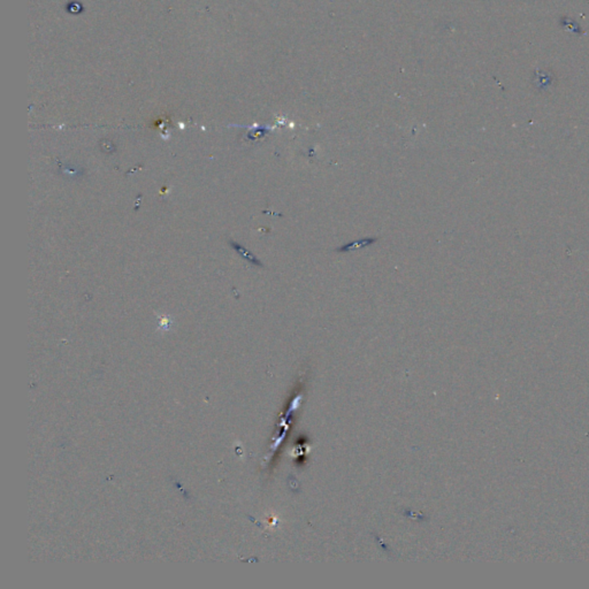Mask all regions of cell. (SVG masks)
<instances>
[{
    "label": "cell",
    "instance_id": "1",
    "mask_svg": "<svg viewBox=\"0 0 589 589\" xmlns=\"http://www.w3.org/2000/svg\"><path fill=\"white\" fill-rule=\"evenodd\" d=\"M377 242H378V237H365V238H361L358 241H352V242H349L346 244H343L342 247L337 248L335 251L337 253H347V252L355 251V250L370 247V245H373L374 243H377Z\"/></svg>",
    "mask_w": 589,
    "mask_h": 589
},
{
    "label": "cell",
    "instance_id": "3",
    "mask_svg": "<svg viewBox=\"0 0 589 589\" xmlns=\"http://www.w3.org/2000/svg\"><path fill=\"white\" fill-rule=\"evenodd\" d=\"M101 150L106 153H112L113 151H115V146L113 145L112 142L110 141H103L101 142Z\"/></svg>",
    "mask_w": 589,
    "mask_h": 589
},
{
    "label": "cell",
    "instance_id": "4",
    "mask_svg": "<svg viewBox=\"0 0 589 589\" xmlns=\"http://www.w3.org/2000/svg\"><path fill=\"white\" fill-rule=\"evenodd\" d=\"M67 8H68L69 12L74 13V14H78V13L82 12V7H81L78 4H76V3H71V4L68 5Z\"/></svg>",
    "mask_w": 589,
    "mask_h": 589
},
{
    "label": "cell",
    "instance_id": "2",
    "mask_svg": "<svg viewBox=\"0 0 589 589\" xmlns=\"http://www.w3.org/2000/svg\"><path fill=\"white\" fill-rule=\"evenodd\" d=\"M229 244L235 249V251L237 252L241 257L244 258L247 261L251 263L252 265H254V266H259V267L263 266L261 261L259 260V259H258L256 256H254V254H253L251 251H249L248 249H245V248L242 247V245H241V244L234 242V241H229Z\"/></svg>",
    "mask_w": 589,
    "mask_h": 589
}]
</instances>
